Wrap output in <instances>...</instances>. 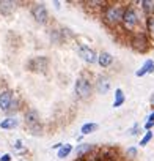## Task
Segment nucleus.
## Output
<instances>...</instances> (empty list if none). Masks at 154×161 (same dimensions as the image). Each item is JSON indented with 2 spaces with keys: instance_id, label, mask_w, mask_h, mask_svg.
Masks as SVG:
<instances>
[{
  "instance_id": "nucleus-9",
  "label": "nucleus",
  "mask_w": 154,
  "mask_h": 161,
  "mask_svg": "<svg viewBox=\"0 0 154 161\" xmlns=\"http://www.w3.org/2000/svg\"><path fill=\"white\" fill-rule=\"evenodd\" d=\"M110 79L107 77V76H98L96 77V80H95V90L99 93V95H105V93H109V90H110Z\"/></svg>"
},
{
  "instance_id": "nucleus-17",
  "label": "nucleus",
  "mask_w": 154,
  "mask_h": 161,
  "mask_svg": "<svg viewBox=\"0 0 154 161\" xmlns=\"http://www.w3.org/2000/svg\"><path fill=\"white\" fill-rule=\"evenodd\" d=\"M124 101H126V97H124V92H123V89H115V100H113V108H121L123 104H124Z\"/></svg>"
},
{
  "instance_id": "nucleus-6",
  "label": "nucleus",
  "mask_w": 154,
  "mask_h": 161,
  "mask_svg": "<svg viewBox=\"0 0 154 161\" xmlns=\"http://www.w3.org/2000/svg\"><path fill=\"white\" fill-rule=\"evenodd\" d=\"M24 122L25 125L35 131V134H38V128L41 130V125H39V112L36 109H28L25 114H24Z\"/></svg>"
},
{
  "instance_id": "nucleus-23",
  "label": "nucleus",
  "mask_w": 154,
  "mask_h": 161,
  "mask_svg": "<svg viewBox=\"0 0 154 161\" xmlns=\"http://www.w3.org/2000/svg\"><path fill=\"white\" fill-rule=\"evenodd\" d=\"M138 126H140V125H138V123H135V125H134V126L127 131V133H129L131 136H137V134H138Z\"/></svg>"
},
{
  "instance_id": "nucleus-19",
  "label": "nucleus",
  "mask_w": 154,
  "mask_h": 161,
  "mask_svg": "<svg viewBox=\"0 0 154 161\" xmlns=\"http://www.w3.org/2000/svg\"><path fill=\"white\" fill-rule=\"evenodd\" d=\"M140 7L143 10V13L148 16H154V2H151V0H141L140 2Z\"/></svg>"
},
{
  "instance_id": "nucleus-21",
  "label": "nucleus",
  "mask_w": 154,
  "mask_h": 161,
  "mask_svg": "<svg viewBox=\"0 0 154 161\" xmlns=\"http://www.w3.org/2000/svg\"><path fill=\"white\" fill-rule=\"evenodd\" d=\"M145 25H146V32L151 33V35H154V16H148Z\"/></svg>"
},
{
  "instance_id": "nucleus-13",
  "label": "nucleus",
  "mask_w": 154,
  "mask_h": 161,
  "mask_svg": "<svg viewBox=\"0 0 154 161\" xmlns=\"http://www.w3.org/2000/svg\"><path fill=\"white\" fill-rule=\"evenodd\" d=\"M149 73H154V60L148 58L137 71H135V76L137 77H143L145 74H149Z\"/></svg>"
},
{
  "instance_id": "nucleus-29",
  "label": "nucleus",
  "mask_w": 154,
  "mask_h": 161,
  "mask_svg": "<svg viewBox=\"0 0 154 161\" xmlns=\"http://www.w3.org/2000/svg\"><path fill=\"white\" fill-rule=\"evenodd\" d=\"M14 147H16V148H19V150H21V148H22V142H21V141H19V139H18V141H16V145H14Z\"/></svg>"
},
{
  "instance_id": "nucleus-10",
  "label": "nucleus",
  "mask_w": 154,
  "mask_h": 161,
  "mask_svg": "<svg viewBox=\"0 0 154 161\" xmlns=\"http://www.w3.org/2000/svg\"><path fill=\"white\" fill-rule=\"evenodd\" d=\"M14 100V93L11 90H3L0 92V109H2L3 112H8L11 103Z\"/></svg>"
},
{
  "instance_id": "nucleus-24",
  "label": "nucleus",
  "mask_w": 154,
  "mask_h": 161,
  "mask_svg": "<svg viewBox=\"0 0 154 161\" xmlns=\"http://www.w3.org/2000/svg\"><path fill=\"white\" fill-rule=\"evenodd\" d=\"M0 161H11V155L10 153H3L0 156Z\"/></svg>"
},
{
  "instance_id": "nucleus-8",
  "label": "nucleus",
  "mask_w": 154,
  "mask_h": 161,
  "mask_svg": "<svg viewBox=\"0 0 154 161\" xmlns=\"http://www.w3.org/2000/svg\"><path fill=\"white\" fill-rule=\"evenodd\" d=\"M30 71H36V73H46V69L49 68V58L44 55L39 57H33L28 63Z\"/></svg>"
},
{
  "instance_id": "nucleus-14",
  "label": "nucleus",
  "mask_w": 154,
  "mask_h": 161,
  "mask_svg": "<svg viewBox=\"0 0 154 161\" xmlns=\"http://www.w3.org/2000/svg\"><path fill=\"white\" fill-rule=\"evenodd\" d=\"M16 8V3L14 2H10V0H2L0 2V13H2L3 16H8L14 11Z\"/></svg>"
},
{
  "instance_id": "nucleus-3",
  "label": "nucleus",
  "mask_w": 154,
  "mask_h": 161,
  "mask_svg": "<svg viewBox=\"0 0 154 161\" xmlns=\"http://www.w3.org/2000/svg\"><path fill=\"white\" fill-rule=\"evenodd\" d=\"M140 24V18H138V13L134 7H126L124 8V13H123V19H121V25L126 32H131L134 33L135 29L138 27Z\"/></svg>"
},
{
  "instance_id": "nucleus-1",
  "label": "nucleus",
  "mask_w": 154,
  "mask_h": 161,
  "mask_svg": "<svg viewBox=\"0 0 154 161\" xmlns=\"http://www.w3.org/2000/svg\"><path fill=\"white\" fill-rule=\"evenodd\" d=\"M124 8H126V5H123L120 2L105 3V7L102 8V21H104V24H107L109 27H118V25H121Z\"/></svg>"
},
{
  "instance_id": "nucleus-25",
  "label": "nucleus",
  "mask_w": 154,
  "mask_h": 161,
  "mask_svg": "<svg viewBox=\"0 0 154 161\" xmlns=\"http://www.w3.org/2000/svg\"><path fill=\"white\" fill-rule=\"evenodd\" d=\"M75 161H96V159L91 158V156H84V158H79V159H75Z\"/></svg>"
},
{
  "instance_id": "nucleus-7",
  "label": "nucleus",
  "mask_w": 154,
  "mask_h": 161,
  "mask_svg": "<svg viewBox=\"0 0 154 161\" xmlns=\"http://www.w3.org/2000/svg\"><path fill=\"white\" fill-rule=\"evenodd\" d=\"M77 54H79V57L88 65H93V63L98 62V54L95 52V49H91L87 44H80L77 47Z\"/></svg>"
},
{
  "instance_id": "nucleus-5",
  "label": "nucleus",
  "mask_w": 154,
  "mask_h": 161,
  "mask_svg": "<svg viewBox=\"0 0 154 161\" xmlns=\"http://www.w3.org/2000/svg\"><path fill=\"white\" fill-rule=\"evenodd\" d=\"M30 14L35 19V22H38L39 25H44L49 22V11L44 3H33L30 8Z\"/></svg>"
},
{
  "instance_id": "nucleus-4",
  "label": "nucleus",
  "mask_w": 154,
  "mask_h": 161,
  "mask_svg": "<svg viewBox=\"0 0 154 161\" xmlns=\"http://www.w3.org/2000/svg\"><path fill=\"white\" fill-rule=\"evenodd\" d=\"M129 44L131 47L135 51V52H146L149 49V38L145 32H140V30H135L132 35H131V40H129Z\"/></svg>"
},
{
  "instance_id": "nucleus-26",
  "label": "nucleus",
  "mask_w": 154,
  "mask_h": 161,
  "mask_svg": "<svg viewBox=\"0 0 154 161\" xmlns=\"http://www.w3.org/2000/svg\"><path fill=\"white\" fill-rule=\"evenodd\" d=\"M152 126H154V123H152V122H146V123H145V130H146V131H151V128H152Z\"/></svg>"
},
{
  "instance_id": "nucleus-20",
  "label": "nucleus",
  "mask_w": 154,
  "mask_h": 161,
  "mask_svg": "<svg viewBox=\"0 0 154 161\" xmlns=\"http://www.w3.org/2000/svg\"><path fill=\"white\" fill-rule=\"evenodd\" d=\"M152 141V131H146L145 134H143V137L140 139V147H145V145H148L149 142Z\"/></svg>"
},
{
  "instance_id": "nucleus-2",
  "label": "nucleus",
  "mask_w": 154,
  "mask_h": 161,
  "mask_svg": "<svg viewBox=\"0 0 154 161\" xmlns=\"http://www.w3.org/2000/svg\"><path fill=\"white\" fill-rule=\"evenodd\" d=\"M93 82L85 77L84 74L79 76L75 79V84H74V92H75V97L79 100H88L91 95H93Z\"/></svg>"
},
{
  "instance_id": "nucleus-31",
  "label": "nucleus",
  "mask_w": 154,
  "mask_h": 161,
  "mask_svg": "<svg viewBox=\"0 0 154 161\" xmlns=\"http://www.w3.org/2000/svg\"><path fill=\"white\" fill-rule=\"evenodd\" d=\"M112 161H113V159H112Z\"/></svg>"
},
{
  "instance_id": "nucleus-15",
  "label": "nucleus",
  "mask_w": 154,
  "mask_h": 161,
  "mask_svg": "<svg viewBox=\"0 0 154 161\" xmlns=\"http://www.w3.org/2000/svg\"><path fill=\"white\" fill-rule=\"evenodd\" d=\"M18 125H19V120L16 117H7L0 122V128L2 130H14L18 128Z\"/></svg>"
},
{
  "instance_id": "nucleus-16",
  "label": "nucleus",
  "mask_w": 154,
  "mask_h": 161,
  "mask_svg": "<svg viewBox=\"0 0 154 161\" xmlns=\"http://www.w3.org/2000/svg\"><path fill=\"white\" fill-rule=\"evenodd\" d=\"M72 152H74V147H72L71 144H63V145L60 147V150H57V158L64 159V158H68Z\"/></svg>"
},
{
  "instance_id": "nucleus-11",
  "label": "nucleus",
  "mask_w": 154,
  "mask_h": 161,
  "mask_svg": "<svg viewBox=\"0 0 154 161\" xmlns=\"http://www.w3.org/2000/svg\"><path fill=\"white\" fill-rule=\"evenodd\" d=\"M91 152H95V145H91V144H79L74 148V155L77 159L84 158V156H90Z\"/></svg>"
},
{
  "instance_id": "nucleus-27",
  "label": "nucleus",
  "mask_w": 154,
  "mask_h": 161,
  "mask_svg": "<svg viewBox=\"0 0 154 161\" xmlns=\"http://www.w3.org/2000/svg\"><path fill=\"white\" fill-rule=\"evenodd\" d=\"M146 122H152V123H154V111H152V112H151V114L148 115V119H146Z\"/></svg>"
},
{
  "instance_id": "nucleus-22",
  "label": "nucleus",
  "mask_w": 154,
  "mask_h": 161,
  "mask_svg": "<svg viewBox=\"0 0 154 161\" xmlns=\"http://www.w3.org/2000/svg\"><path fill=\"white\" fill-rule=\"evenodd\" d=\"M126 156L127 158H135L137 156V147H129L126 150Z\"/></svg>"
},
{
  "instance_id": "nucleus-30",
  "label": "nucleus",
  "mask_w": 154,
  "mask_h": 161,
  "mask_svg": "<svg viewBox=\"0 0 154 161\" xmlns=\"http://www.w3.org/2000/svg\"><path fill=\"white\" fill-rule=\"evenodd\" d=\"M149 104H151V108H154V93H152L151 98H149Z\"/></svg>"
},
{
  "instance_id": "nucleus-18",
  "label": "nucleus",
  "mask_w": 154,
  "mask_h": 161,
  "mask_svg": "<svg viewBox=\"0 0 154 161\" xmlns=\"http://www.w3.org/2000/svg\"><path fill=\"white\" fill-rule=\"evenodd\" d=\"M98 128H99L98 123H95V122H87V123L82 125V128H80V134H82V136H88V134L95 133Z\"/></svg>"
},
{
  "instance_id": "nucleus-12",
  "label": "nucleus",
  "mask_w": 154,
  "mask_h": 161,
  "mask_svg": "<svg viewBox=\"0 0 154 161\" xmlns=\"http://www.w3.org/2000/svg\"><path fill=\"white\" fill-rule=\"evenodd\" d=\"M101 68H109V66H112V63H113V55L109 52V51H101L99 54H98V62H96Z\"/></svg>"
},
{
  "instance_id": "nucleus-28",
  "label": "nucleus",
  "mask_w": 154,
  "mask_h": 161,
  "mask_svg": "<svg viewBox=\"0 0 154 161\" xmlns=\"http://www.w3.org/2000/svg\"><path fill=\"white\" fill-rule=\"evenodd\" d=\"M61 145H63L61 142H57V144H54V145H52V148H54V150H60V147H61Z\"/></svg>"
}]
</instances>
